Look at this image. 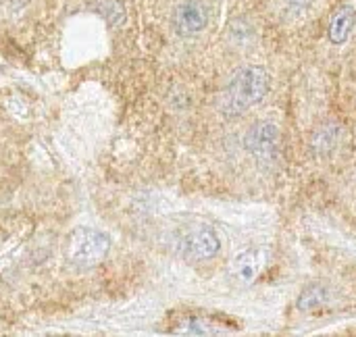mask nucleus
<instances>
[{
	"label": "nucleus",
	"instance_id": "f257e3e1",
	"mask_svg": "<svg viewBox=\"0 0 356 337\" xmlns=\"http://www.w3.org/2000/svg\"><path fill=\"white\" fill-rule=\"evenodd\" d=\"M271 77L259 65H246L232 73L221 94V110L227 117H240L248 108L261 104L269 94Z\"/></svg>",
	"mask_w": 356,
	"mask_h": 337
},
{
	"label": "nucleus",
	"instance_id": "f03ea898",
	"mask_svg": "<svg viewBox=\"0 0 356 337\" xmlns=\"http://www.w3.org/2000/svg\"><path fill=\"white\" fill-rule=\"evenodd\" d=\"M111 238L96 227H75L65 240V258L79 271L102 265L111 252Z\"/></svg>",
	"mask_w": 356,
	"mask_h": 337
},
{
	"label": "nucleus",
	"instance_id": "7ed1b4c3",
	"mask_svg": "<svg viewBox=\"0 0 356 337\" xmlns=\"http://www.w3.org/2000/svg\"><path fill=\"white\" fill-rule=\"evenodd\" d=\"M280 129L271 121H257L244 133V148L261 167H271L280 158Z\"/></svg>",
	"mask_w": 356,
	"mask_h": 337
},
{
	"label": "nucleus",
	"instance_id": "20e7f679",
	"mask_svg": "<svg viewBox=\"0 0 356 337\" xmlns=\"http://www.w3.org/2000/svg\"><path fill=\"white\" fill-rule=\"evenodd\" d=\"M179 252L194 263L213 261L221 252V238L209 225H196L184 233L179 240Z\"/></svg>",
	"mask_w": 356,
	"mask_h": 337
},
{
	"label": "nucleus",
	"instance_id": "39448f33",
	"mask_svg": "<svg viewBox=\"0 0 356 337\" xmlns=\"http://www.w3.org/2000/svg\"><path fill=\"white\" fill-rule=\"evenodd\" d=\"M171 27L179 38H196L209 27V8L200 0H184L173 8Z\"/></svg>",
	"mask_w": 356,
	"mask_h": 337
},
{
	"label": "nucleus",
	"instance_id": "423d86ee",
	"mask_svg": "<svg viewBox=\"0 0 356 337\" xmlns=\"http://www.w3.org/2000/svg\"><path fill=\"white\" fill-rule=\"evenodd\" d=\"M267 258H269L267 248H263V246L246 248L238 256H234V261L229 263V277L238 283L250 286L263 273Z\"/></svg>",
	"mask_w": 356,
	"mask_h": 337
},
{
	"label": "nucleus",
	"instance_id": "0eeeda50",
	"mask_svg": "<svg viewBox=\"0 0 356 337\" xmlns=\"http://www.w3.org/2000/svg\"><path fill=\"white\" fill-rule=\"evenodd\" d=\"M356 25L355 4H342L334 10L330 25H327V38L334 46H342L348 42L353 29Z\"/></svg>",
	"mask_w": 356,
	"mask_h": 337
},
{
	"label": "nucleus",
	"instance_id": "6e6552de",
	"mask_svg": "<svg viewBox=\"0 0 356 337\" xmlns=\"http://www.w3.org/2000/svg\"><path fill=\"white\" fill-rule=\"evenodd\" d=\"M342 140V125L340 123H323L315 129V133L311 135V152L315 158H330L338 144Z\"/></svg>",
	"mask_w": 356,
	"mask_h": 337
},
{
	"label": "nucleus",
	"instance_id": "1a4fd4ad",
	"mask_svg": "<svg viewBox=\"0 0 356 337\" xmlns=\"http://www.w3.org/2000/svg\"><path fill=\"white\" fill-rule=\"evenodd\" d=\"M330 298H332V292H330L327 286H323V283H311V286H307L300 292V296L296 300V309L300 313H311V311H317V309L325 306L330 302Z\"/></svg>",
	"mask_w": 356,
	"mask_h": 337
},
{
	"label": "nucleus",
	"instance_id": "9d476101",
	"mask_svg": "<svg viewBox=\"0 0 356 337\" xmlns=\"http://www.w3.org/2000/svg\"><path fill=\"white\" fill-rule=\"evenodd\" d=\"M94 10L111 25V27H121L127 19L125 6L121 0H96Z\"/></svg>",
	"mask_w": 356,
	"mask_h": 337
},
{
	"label": "nucleus",
	"instance_id": "9b49d317",
	"mask_svg": "<svg viewBox=\"0 0 356 337\" xmlns=\"http://www.w3.org/2000/svg\"><path fill=\"white\" fill-rule=\"evenodd\" d=\"M254 38V29L246 19H234L229 23V40L236 46H248Z\"/></svg>",
	"mask_w": 356,
	"mask_h": 337
},
{
	"label": "nucleus",
	"instance_id": "f8f14e48",
	"mask_svg": "<svg viewBox=\"0 0 356 337\" xmlns=\"http://www.w3.org/2000/svg\"><path fill=\"white\" fill-rule=\"evenodd\" d=\"M179 327L181 329H177V331L179 334H186V336H209V334H213V329H209V325L204 321H200L198 317L184 319Z\"/></svg>",
	"mask_w": 356,
	"mask_h": 337
},
{
	"label": "nucleus",
	"instance_id": "ddd939ff",
	"mask_svg": "<svg viewBox=\"0 0 356 337\" xmlns=\"http://www.w3.org/2000/svg\"><path fill=\"white\" fill-rule=\"evenodd\" d=\"M313 2H315V0H284L286 10H288L292 17H300V15H305V13L313 6Z\"/></svg>",
	"mask_w": 356,
	"mask_h": 337
}]
</instances>
